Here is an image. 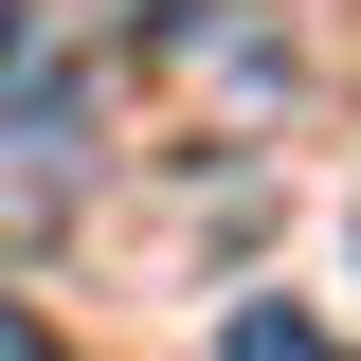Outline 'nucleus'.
I'll return each instance as SVG.
<instances>
[{
  "instance_id": "nucleus-1",
  "label": "nucleus",
  "mask_w": 361,
  "mask_h": 361,
  "mask_svg": "<svg viewBox=\"0 0 361 361\" xmlns=\"http://www.w3.org/2000/svg\"><path fill=\"white\" fill-rule=\"evenodd\" d=\"M90 199V90L73 73H18L0 90V235H54Z\"/></svg>"
},
{
  "instance_id": "nucleus-2",
  "label": "nucleus",
  "mask_w": 361,
  "mask_h": 361,
  "mask_svg": "<svg viewBox=\"0 0 361 361\" xmlns=\"http://www.w3.org/2000/svg\"><path fill=\"white\" fill-rule=\"evenodd\" d=\"M235 361H343V343H325L307 307H235Z\"/></svg>"
},
{
  "instance_id": "nucleus-3",
  "label": "nucleus",
  "mask_w": 361,
  "mask_h": 361,
  "mask_svg": "<svg viewBox=\"0 0 361 361\" xmlns=\"http://www.w3.org/2000/svg\"><path fill=\"white\" fill-rule=\"evenodd\" d=\"M109 18H127V37H199L217 0H109Z\"/></svg>"
},
{
  "instance_id": "nucleus-4",
  "label": "nucleus",
  "mask_w": 361,
  "mask_h": 361,
  "mask_svg": "<svg viewBox=\"0 0 361 361\" xmlns=\"http://www.w3.org/2000/svg\"><path fill=\"white\" fill-rule=\"evenodd\" d=\"M0 361H73V343H54V325L18 307V289H0Z\"/></svg>"
},
{
  "instance_id": "nucleus-5",
  "label": "nucleus",
  "mask_w": 361,
  "mask_h": 361,
  "mask_svg": "<svg viewBox=\"0 0 361 361\" xmlns=\"http://www.w3.org/2000/svg\"><path fill=\"white\" fill-rule=\"evenodd\" d=\"M18 73H37V37H18V0H0V90H18Z\"/></svg>"
}]
</instances>
